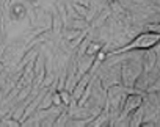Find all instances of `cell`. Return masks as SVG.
<instances>
[{"mask_svg":"<svg viewBox=\"0 0 160 127\" xmlns=\"http://www.w3.org/2000/svg\"><path fill=\"white\" fill-rule=\"evenodd\" d=\"M160 42V35L151 33V32H143L140 35H137L135 38H132L127 44L110 50L108 53H115V55H121V53H127V52H133V50H148L152 49L154 46H157Z\"/></svg>","mask_w":160,"mask_h":127,"instance_id":"1","label":"cell"},{"mask_svg":"<svg viewBox=\"0 0 160 127\" xmlns=\"http://www.w3.org/2000/svg\"><path fill=\"white\" fill-rule=\"evenodd\" d=\"M140 74H141L140 63H132V61H122L121 63V83L127 90L133 88Z\"/></svg>","mask_w":160,"mask_h":127,"instance_id":"2","label":"cell"},{"mask_svg":"<svg viewBox=\"0 0 160 127\" xmlns=\"http://www.w3.org/2000/svg\"><path fill=\"white\" fill-rule=\"evenodd\" d=\"M93 61H94V55H88V53L77 58V80L82 76H85L87 72H90V69L93 66Z\"/></svg>","mask_w":160,"mask_h":127,"instance_id":"3","label":"cell"},{"mask_svg":"<svg viewBox=\"0 0 160 127\" xmlns=\"http://www.w3.org/2000/svg\"><path fill=\"white\" fill-rule=\"evenodd\" d=\"M91 77H93V74H91V72H87L85 76H82V77L77 80V83H75V86H74V90H72V102H77V100L80 99V96L83 94L87 85L90 83Z\"/></svg>","mask_w":160,"mask_h":127,"instance_id":"4","label":"cell"},{"mask_svg":"<svg viewBox=\"0 0 160 127\" xmlns=\"http://www.w3.org/2000/svg\"><path fill=\"white\" fill-rule=\"evenodd\" d=\"M88 125H91V127H101V125H110V118H108V111L104 108L99 115H96L91 121H90V124Z\"/></svg>","mask_w":160,"mask_h":127,"instance_id":"5","label":"cell"},{"mask_svg":"<svg viewBox=\"0 0 160 127\" xmlns=\"http://www.w3.org/2000/svg\"><path fill=\"white\" fill-rule=\"evenodd\" d=\"M68 119H69V111H68V107H64V108L58 113V116L55 118L53 127H63V125H66Z\"/></svg>","mask_w":160,"mask_h":127,"instance_id":"6","label":"cell"},{"mask_svg":"<svg viewBox=\"0 0 160 127\" xmlns=\"http://www.w3.org/2000/svg\"><path fill=\"white\" fill-rule=\"evenodd\" d=\"M154 65H155V53L148 49V52L144 53V71L146 72L151 71L154 68Z\"/></svg>","mask_w":160,"mask_h":127,"instance_id":"7","label":"cell"},{"mask_svg":"<svg viewBox=\"0 0 160 127\" xmlns=\"http://www.w3.org/2000/svg\"><path fill=\"white\" fill-rule=\"evenodd\" d=\"M52 105H53V102H52V91L47 88V93L44 94V97H42L39 107H38V110H47V108H50Z\"/></svg>","mask_w":160,"mask_h":127,"instance_id":"8","label":"cell"},{"mask_svg":"<svg viewBox=\"0 0 160 127\" xmlns=\"http://www.w3.org/2000/svg\"><path fill=\"white\" fill-rule=\"evenodd\" d=\"M102 47H104V44H102L101 41H98V39H91V42L88 44L87 53H88V55H96L99 50H102Z\"/></svg>","mask_w":160,"mask_h":127,"instance_id":"9","label":"cell"},{"mask_svg":"<svg viewBox=\"0 0 160 127\" xmlns=\"http://www.w3.org/2000/svg\"><path fill=\"white\" fill-rule=\"evenodd\" d=\"M71 5H72V8L77 11V14L80 16V17H87L88 16V7H85V5H82V3H78V2H71Z\"/></svg>","mask_w":160,"mask_h":127,"instance_id":"10","label":"cell"},{"mask_svg":"<svg viewBox=\"0 0 160 127\" xmlns=\"http://www.w3.org/2000/svg\"><path fill=\"white\" fill-rule=\"evenodd\" d=\"M60 91V97H61V102H63V105L64 107H69L71 105V102H72V93L71 91H68V90H58Z\"/></svg>","mask_w":160,"mask_h":127,"instance_id":"11","label":"cell"},{"mask_svg":"<svg viewBox=\"0 0 160 127\" xmlns=\"http://www.w3.org/2000/svg\"><path fill=\"white\" fill-rule=\"evenodd\" d=\"M52 102H53L55 107H63V102H61V97H60V91L58 90L52 91Z\"/></svg>","mask_w":160,"mask_h":127,"instance_id":"12","label":"cell"},{"mask_svg":"<svg viewBox=\"0 0 160 127\" xmlns=\"http://www.w3.org/2000/svg\"><path fill=\"white\" fill-rule=\"evenodd\" d=\"M146 32L160 35V24H148V25H146Z\"/></svg>","mask_w":160,"mask_h":127,"instance_id":"13","label":"cell"},{"mask_svg":"<svg viewBox=\"0 0 160 127\" xmlns=\"http://www.w3.org/2000/svg\"><path fill=\"white\" fill-rule=\"evenodd\" d=\"M3 69H5V63H3L2 60H0V72H2Z\"/></svg>","mask_w":160,"mask_h":127,"instance_id":"14","label":"cell"}]
</instances>
